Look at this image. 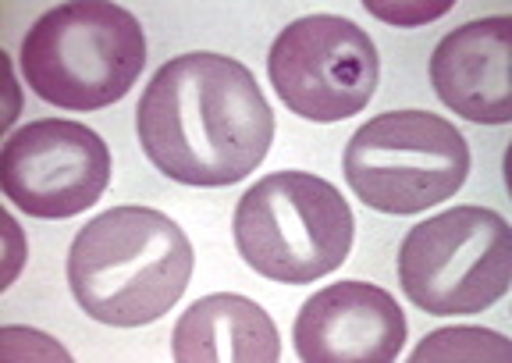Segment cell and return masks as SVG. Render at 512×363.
<instances>
[{"instance_id": "obj_9", "label": "cell", "mask_w": 512, "mask_h": 363, "mask_svg": "<svg viewBox=\"0 0 512 363\" xmlns=\"http://www.w3.org/2000/svg\"><path fill=\"white\" fill-rule=\"evenodd\" d=\"M292 342L306 363H392L406 346V314L381 285L335 282L299 307Z\"/></svg>"}, {"instance_id": "obj_8", "label": "cell", "mask_w": 512, "mask_h": 363, "mask_svg": "<svg viewBox=\"0 0 512 363\" xmlns=\"http://www.w3.org/2000/svg\"><path fill=\"white\" fill-rule=\"evenodd\" d=\"M107 182L111 150L79 121H29L4 143L0 186L32 218H75L104 196Z\"/></svg>"}, {"instance_id": "obj_7", "label": "cell", "mask_w": 512, "mask_h": 363, "mask_svg": "<svg viewBox=\"0 0 512 363\" xmlns=\"http://www.w3.org/2000/svg\"><path fill=\"white\" fill-rule=\"evenodd\" d=\"M267 75L288 111L306 121H345L370 104L381 75L377 47L342 15H306L285 25L267 54Z\"/></svg>"}, {"instance_id": "obj_4", "label": "cell", "mask_w": 512, "mask_h": 363, "mask_svg": "<svg viewBox=\"0 0 512 363\" xmlns=\"http://www.w3.org/2000/svg\"><path fill=\"white\" fill-rule=\"evenodd\" d=\"M352 210L331 182L310 171H274L235 207V246L256 275L306 285L331 275L352 250Z\"/></svg>"}, {"instance_id": "obj_6", "label": "cell", "mask_w": 512, "mask_h": 363, "mask_svg": "<svg viewBox=\"0 0 512 363\" xmlns=\"http://www.w3.org/2000/svg\"><path fill=\"white\" fill-rule=\"evenodd\" d=\"M399 282L434 317L495 307L512 282L509 221L488 207L441 210L420 221L399 246Z\"/></svg>"}, {"instance_id": "obj_5", "label": "cell", "mask_w": 512, "mask_h": 363, "mask_svg": "<svg viewBox=\"0 0 512 363\" xmlns=\"http://www.w3.org/2000/svg\"><path fill=\"white\" fill-rule=\"evenodd\" d=\"M470 175V146L431 111H388L345 146V182L370 210L420 214L456 196Z\"/></svg>"}, {"instance_id": "obj_10", "label": "cell", "mask_w": 512, "mask_h": 363, "mask_svg": "<svg viewBox=\"0 0 512 363\" xmlns=\"http://www.w3.org/2000/svg\"><path fill=\"white\" fill-rule=\"evenodd\" d=\"M512 22L505 15L459 25L431 57L434 93L445 107L477 125L512 118Z\"/></svg>"}, {"instance_id": "obj_11", "label": "cell", "mask_w": 512, "mask_h": 363, "mask_svg": "<svg viewBox=\"0 0 512 363\" xmlns=\"http://www.w3.org/2000/svg\"><path fill=\"white\" fill-rule=\"evenodd\" d=\"M171 349L178 363H274L281 339L260 303L217 292L178 317Z\"/></svg>"}, {"instance_id": "obj_2", "label": "cell", "mask_w": 512, "mask_h": 363, "mask_svg": "<svg viewBox=\"0 0 512 363\" xmlns=\"http://www.w3.org/2000/svg\"><path fill=\"white\" fill-rule=\"evenodd\" d=\"M192 278V242L153 207L96 214L68 250V285L93 321L143 328L168 314Z\"/></svg>"}, {"instance_id": "obj_3", "label": "cell", "mask_w": 512, "mask_h": 363, "mask_svg": "<svg viewBox=\"0 0 512 363\" xmlns=\"http://www.w3.org/2000/svg\"><path fill=\"white\" fill-rule=\"evenodd\" d=\"M146 36L132 11L107 0L50 8L22 40V79L64 111H100L136 86Z\"/></svg>"}, {"instance_id": "obj_1", "label": "cell", "mask_w": 512, "mask_h": 363, "mask_svg": "<svg viewBox=\"0 0 512 363\" xmlns=\"http://www.w3.org/2000/svg\"><path fill=\"white\" fill-rule=\"evenodd\" d=\"M136 129L160 175L221 189L260 168L274 139V111L246 65L196 50L157 68L136 107Z\"/></svg>"}]
</instances>
